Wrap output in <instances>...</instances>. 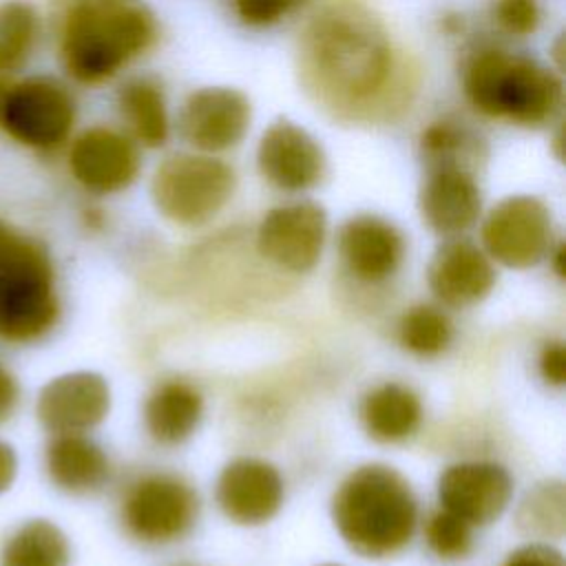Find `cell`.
<instances>
[{
  "label": "cell",
  "mask_w": 566,
  "mask_h": 566,
  "mask_svg": "<svg viewBox=\"0 0 566 566\" xmlns=\"http://www.w3.org/2000/svg\"><path fill=\"white\" fill-rule=\"evenodd\" d=\"M332 520L345 544L363 557L400 553L413 537L418 502L409 482L387 464L354 469L336 489Z\"/></svg>",
  "instance_id": "3"
},
{
  "label": "cell",
  "mask_w": 566,
  "mask_h": 566,
  "mask_svg": "<svg viewBox=\"0 0 566 566\" xmlns=\"http://www.w3.org/2000/svg\"><path fill=\"white\" fill-rule=\"evenodd\" d=\"M424 542L429 551L440 559H460L469 555L473 535L471 524L460 520L458 515L440 509L429 515L424 524Z\"/></svg>",
  "instance_id": "29"
},
{
  "label": "cell",
  "mask_w": 566,
  "mask_h": 566,
  "mask_svg": "<svg viewBox=\"0 0 566 566\" xmlns=\"http://www.w3.org/2000/svg\"><path fill=\"white\" fill-rule=\"evenodd\" d=\"M298 69L307 91L343 117L389 106L396 57L387 29L363 4L338 2L303 29Z\"/></svg>",
  "instance_id": "1"
},
{
  "label": "cell",
  "mask_w": 566,
  "mask_h": 566,
  "mask_svg": "<svg viewBox=\"0 0 566 566\" xmlns=\"http://www.w3.org/2000/svg\"><path fill=\"white\" fill-rule=\"evenodd\" d=\"M427 283L433 296L449 307L480 303L495 285V270L484 250L467 239L442 243L427 268Z\"/></svg>",
  "instance_id": "17"
},
{
  "label": "cell",
  "mask_w": 566,
  "mask_h": 566,
  "mask_svg": "<svg viewBox=\"0 0 566 566\" xmlns=\"http://www.w3.org/2000/svg\"><path fill=\"white\" fill-rule=\"evenodd\" d=\"M298 0H234L237 18L248 27H270L285 18Z\"/></svg>",
  "instance_id": "31"
},
{
  "label": "cell",
  "mask_w": 566,
  "mask_h": 566,
  "mask_svg": "<svg viewBox=\"0 0 566 566\" xmlns=\"http://www.w3.org/2000/svg\"><path fill=\"white\" fill-rule=\"evenodd\" d=\"M20 398L22 389L18 376L4 363H0V424L13 418L20 407Z\"/></svg>",
  "instance_id": "34"
},
{
  "label": "cell",
  "mask_w": 566,
  "mask_h": 566,
  "mask_svg": "<svg viewBox=\"0 0 566 566\" xmlns=\"http://www.w3.org/2000/svg\"><path fill=\"white\" fill-rule=\"evenodd\" d=\"M38 35L40 18L29 2H0V75H11L31 60Z\"/></svg>",
  "instance_id": "25"
},
{
  "label": "cell",
  "mask_w": 566,
  "mask_h": 566,
  "mask_svg": "<svg viewBox=\"0 0 566 566\" xmlns=\"http://www.w3.org/2000/svg\"><path fill=\"white\" fill-rule=\"evenodd\" d=\"M69 168L88 192L113 195L137 179L139 150L128 135L108 126H93L73 139Z\"/></svg>",
  "instance_id": "13"
},
{
  "label": "cell",
  "mask_w": 566,
  "mask_h": 566,
  "mask_svg": "<svg viewBox=\"0 0 566 566\" xmlns=\"http://www.w3.org/2000/svg\"><path fill=\"white\" fill-rule=\"evenodd\" d=\"M55 35L66 75L95 86L155 44L157 20L142 0H55Z\"/></svg>",
  "instance_id": "2"
},
{
  "label": "cell",
  "mask_w": 566,
  "mask_h": 566,
  "mask_svg": "<svg viewBox=\"0 0 566 566\" xmlns=\"http://www.w3.org/2000/svg\"><path fill=\"white\" fill-rule=\"evenodd\" d=\"M256 166L270 186L283 192H303L323 179L325 155L307 130L279 119L261 135Z\"/></svg>",
  "instance_id": "15"
},
{
  "label": "cell",
  "mask_w": 566,
  "mask_h": 566,
  "mask_svg": "<svg viewBox=\"0 0 566 566\" xmlns=\"http://www.w3.org/2000/svg\"><path fill=\"white\" fill-rule=\"evenodd\" d=\"M338 254L349 274L365 283H380L398 272L405 237L382 217L356 214L338 230Z\"/></svg>",
  "instance_id": "18"
},
{
  "label": "cell",
  "mask_w": 566,
  "mask_h": 566,
  "mask_svg": "<svg viewBox=\"0 0 566 566\" xmlns=\"http://www.w3.org/2000/svg\"><path fill=\"white\" fill-rule=\"evenodd\" d=\"M199 511L192 486L172 473H148L133 482L122 500L126 531L146 544H168L184 537Z\"/></svg>",
  "instance_id": "8"
},
{
  "label": "cell",
  "mask_w": 566,
  "mask_h": 566,
  "mask_svg": "<svg viewBox=\"0 0 566 566\" xmlns=\"http://www.w3.org/2000/svg\"><path fill=\"white\" fill-rule=\"evenodd\" d=\"M250 99L228 86H206L192 91L179 111L181 139L203 153H223L241 144L250 128Z\"/></svg>",
  "instance_id": "11"
},
{
  "label": "cell",
  "mask_w": 566,
  "mask_h": 566,
  "mask_svg": "<svg viewBox=\"0 0 566 566\" xmlns=\"http://www.w3.org/2000/svg\"><path fill=\"white\" fill-rule=\"evenodd\" d=\"M18 475V453L15 449L0 440V495L7 493Z\"/></svg>",
  "instance_id": "35"
},
{
  "label": "cell",
  "mask_w": 566,
  "mask_h": 566,
  "mask_svg": "<svg viewBox=\"0 0 566 566\" xmlns=\"http://www.w3.org/2000/svg\"><path fill=\"white\" fill-rule=\"evenodd\" d=\"M469 104L493 119L537 128L562 108V80L531 57L500 49L478 51L462 75Z\"/></svg>",
  "instance_id": "4"
},
{
  "label": "cell",
  "mask_w": 566,
  "mask_h": 566,
  "mask_svg": "<svg viewBox=\"0 0 566 566\" xmlns=\"http://www.w3.org/2000/svg\"><path fill=\"white\" fill-rule=\"evenodd\" d=\"M358 416L369 438L378 442H400L420 427L422 405L411 387L382 382L363 396Z\"/></svg>",
  "instance_id": "22"
},
{
  "label": "cell",
  "mask_w": 566,
  "mask_h": 566,
  "mask_svg": "<svg viewBox=\"0 0 566 566\" xmlns=\"http://www.w3.org/2000/svg\"><path fill=\"white\" fill-rule=\"evenodd\" d=\"M513 495V478L502 464L469 460L444 469L438 480V500L442 509L471 526H484L497 520Z\"/></svg>",
  "instance_id": "12"
},
{
  "label": "cell",
  "mask_w": 566,
  "mask_h": 566,
  "mask_svg": "<svg viewBox=\"0 0 566 566\" xmlns=\"http://www.w3.org/2000/svg\"><path fill=\"white\" fill-rule=\"evenodd\" d=\"M451 338V318L433 305H413L398 323L400 345L416 356H436L449 347Z\"/></svg>",
  "instance_id": "28"
},
{
  "label": "cell",
  "mask_w": 566,
  "mask_h": 566,
  "mask_svg": "<svg viewBox=\"0 0 566 566\" xmlns=\"http://www.w3.org/2000/svg\"><path fill=\"white\" fill-rule=\"evenodd\" d=\"M9 80H11V77H7V75H0V102H2V95H4V91H7V84H9Z\"/></svg>",
  "instance_id": "37"
},
{
  "label": "cell",
  "mask_w": 566,
  "mask_h": 566,
  "mask_svg": "<svg viewBox=\"0 0 566 566\" xmlns=\"http://www.w3.org/2000/svg\"><path fill=\"white\" fill-rule=\"evenodd\" d=\"M480 210L482 195L471 170L458 166L429 168L420 190V212L433 232L460 234L478 221Z\"/></svg>",
  "instance_id": "19"
},
{
  "label": "cell",
  "mask_w": 566,
  "mask_h": 566,
  "mask_svg": "<svg viewBox=\"0 0 566 566\" xmlns=\"http://www.w3.org/2000/svg\"><path fill=\"white\" fill-rule=\"evenodd\" d=\"M420 150L429 168L458 166L469 170V161L480 157V139L462 124L440 119L422 130Z\"/></svg>",
  "instance_id": "27"
},
{
  "label": "cell",
  "mask_w": 566,
  "mask_h": 566,
  "mask_svg": "<svg viewBox=\"0 0 566 566\" xmlns=\"http://www.w3.org/2000/svg\"><path fill=\"white\" fill-rule=\"evenodd\" d=\"M566 495L562 480L535 484L520 502L515 522L520 533L533 539H553L564 535Z\"/></svg>",
  "instance_id": "26"
},
{
  "label": "cell",
  "mask_w": 566,
  "mask_h": 566,
  "mask_svg": "<svg viewBox=\"0 0 566 566\" xmlns=\"http://www.w3.org/2000/svg\"><path fill=\"white\" fill-rule=\"evenodd\" d=\"M321 566H338V564H321Z\"/></svg>",
  "instance_id": "38"
},
{
  "label": "cell",
  "mask_w": 566,
  "mask_h": 566,
  "mask_svg": "<svg viewBox=\"0 0 566 566\" xmlns=\"http://www.w3.org/2000/svg\"><path fill=\"white\" fill-rule=\"evenodd\" d=\"M49 480L64 493L88 495L99 491L111 473L104 449L84 433H57L46 444Z\"/></svg>",
  "instance_id": "20"
},
{
  "label": "cell",
  "mask_w": 566,
  "mask_h": 566,
  "mask_svg": "<svg viewBox=\"0 0 566 566\" xmlns=\"http://www.w3.org/2000/svg\"><path fill=\"white\" fill-rule=\"evenodd\" d=\"M71 544L51 520L22 522L2 544L0 566H69Z\"/></svg>",
  "instance_id": "24"
},
{
  "label": "cell",
  "mask_w": 566,
  "mask_h": 566,
  "mask_svg": "<svg viewBox=\"0 0 566 566\" xmlns=\"http://www.w3.org/2000/svg\"><path fill=\"white\" fill-rule=\"evenodd\" d=\"M237 186L232 166L212 155L179 153L166 157L153 175L150 197L161 217L195 228L214 219Z\"/></svg>",
  "instance_id": "6"
},
{
  "label": "cell",
  "mask_w": 566,
  "mask_h": 566,
  "mask_svg": "<svg viewBox=\"0 0 566 566\" xmlns=\"http://www.w3.org/2000/svg\"><path fill=\"white\" fill-rule=\"evenodd\" d=\"M214 497L228 520L256 526L279 513L283 504V480L265 460L237 458L221 469Z\"/></svg>",
  "instance_id": "16"
},
{
  "label": "cell",
  "mask_w": 566,
  "mask_h": 566,
  "mask_svg": "<svg viewBox=\"0 0 566 566\" xmlns=\"http://www.w3.org/2000/svg\"><path fill=\"white\" fill-rule=\"evenodd\" d=\"M75 124L71 91L51 75L9 80L0 102V128L22 146L55 150Z\"/></svg>",
  "instance_id": "7"
},
{
  "label": "cell",
  "mask_w": 566,
  "mask_h": 566,
  "mask_svg": "<svg viewBox=\"0 0 566 566\" xmlns=\"http://www.w3.org/2000/svg\"><path fill=\"white\" fill-rule=\"evenodd\" d=\"M495 24L515 38H526L537 31L542 20L539 0H495L493 2Z\"/></svg>",
  "instance_id": "30"
},
{
  "label": "cell",
  "mask_w": 566,
  "mask_h": 566,
  "mask_svg": "<svg viewBox=\"0 0 566 566\" xmlns=\"http://www.w3.org/2000/svg\"><path fill=\"white\" fill-rule=\"evenodd\" d=\"M117 108L130 135L148 146L159 148L166 144L170 124L166 97L161 86L150 77H133L117 93Z\"/></svg>",
  "instance_id": "23"
},
{
  "label": "cell",
  "mask_w": 566,
  "mask_h": 566,
  "mask_svg": "<svg viewBox=\"0 0 566 566\" xmlns=\"http://www.w3.org/2000/svg\"><path fill=\"white\" fill-rule=\"evenodd\" d=\"M60 318L55 268L35 237L0 221V340H42Z\"/></svg>",
  "instance_id": "5"
},
{
  "label": "cell",
  "mask_w": 566,
  "mask_h": 566,
  "mask_svg": "<svg viewBox=\"0 0 566 566\" xmlns=\"http://www.w3.org/2000/svg\"><path fill=\"white\" fill-rule=\"evenodd\" d=\"M548 256H553V263H555V272H557V276H564V243H557V248H555V252L551 250L548 252Z\"/></svg>",
  "instance_id": "36"
},
{
  "label": "cell",
  "mask_w": 566,
  "mask_h": 566,
  "mask_svg": "<svg viewBox=\"0 0 566 566\" xmlns=\"http://www.w3.org/2000/svg\"><path fill=\"white\" fill-rule=\"evenodd\" d=\"M504 566H564V557L544 542H531L513 551Z\"/></svg>",
  "instance_id": "32"
},
{
  "label": "cell",
  "mask_w": 566,
  "mask_h": 566,
  "mask_svg": "<svg viewBox=\"0 0 566 566\" xmlns=\"http://www.w3.org/2000/svg\"><path fill=\"white\" fill-rule=\"evenodd\" d=\"M203 416L201 391L186 380H166L144 407L146 429L159 444H179L192 436Z\"/></svg>",
  "instance_id": "21"
},
{
  "label": "cell",
  "mask_w": 566,
  "mask_h": 566,
  "mask_svg": "<svg viewBox=\"0 0 566 566\" xmlns=\"http://www.w3.org/2000/svg\"><path fill=\"white\" fill-rule=\"evenodd\" d=\"M539 374L548 385L562 387L566 382V349L564 343H546L539 354Z\"/></svg>",
  "instance_id": "33"
},
{
  "label": "cell",
  "mask_w": 566,
  "mask_h": 566,
  "mask_svg": "<svg viewBox=\"0 0 566 566\" xmlns=\"http://www.w3.org/2000/svg\"><path fill=\"white\" fill-rule=\"evenodd\" d=\"M482 243L486 256L506 268H533L553 250L551 210L531 195L506 197L486 214Z\"/></svg>",
  "instance_id": "9"
},
{
  "label": "cell",
  "mask_w": 566,
  "mask_h": 566,
  "mask_svg": "<svg viewBox=\"0 0 566 566\" xmlns=\"http://www.w3.org/2000/svg\"><path fill=\"white\" fill-rule=\"evenodd\" d=\"M327 237V214L314 201H294L272 208L256 232V248L263 259L287 272L312 270Z\"/></svg>",
  "instance_id": "10"
},
{
  "label": "cell",
  "mask_w": 566,
  "mask_h": 566,
  "mask_svg": "<svg viewBox=\"0 0 566 566\" xmlns=\"http://www.w3.org/2000/svg\"><path fill=\"white\" fill-rule=\"evenodd\" d=\"M111 409V389L95 371H69L51 378L38 394V422L57 433H86L95 429Z\"/></svg>",
  "instance_id": "14"
}]
</instances>
